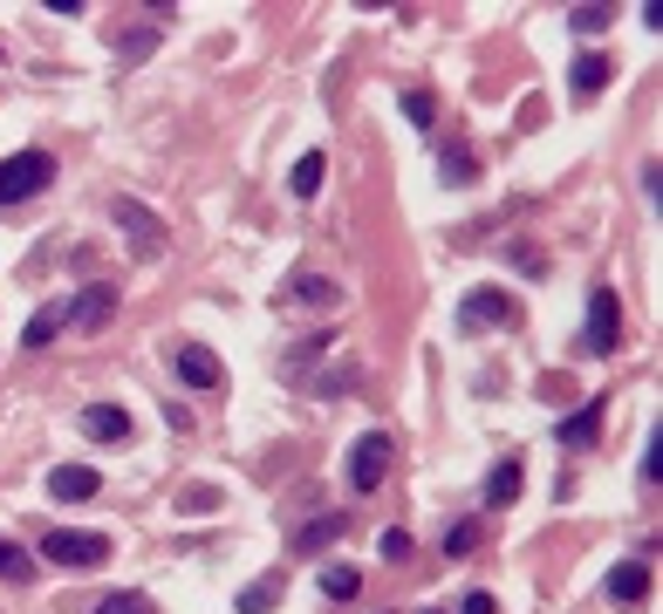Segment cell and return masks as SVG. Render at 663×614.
Listing matches in <instances>:
<instances>
[{"label": "cell", "instance_id": "9a60e30c", "mask_svg": "<svg viewBox=\"0 0 663 614\" xmlns=\"http://www.w3.org/2000/svg\"><path fill=\"white\" fill-rule=\"evenodd\" d=\"M342 532H349V519H342V512H322V519H308V525L294 532V553H322V547L342 540Z\"/></svg>", "mask_w": 663, "mask_h": 614}, {"label": "cell", "instance_id": "30bf717a", "mask_svg": "<svg viewBox=\"0 0 663 614\" xmlns=\"http://www.w3.org/2000/svg\"><path fill=\"white\" fill-rule=\"evenodd\" d=\"M75 424H83L90 444H124V437H131V409H116V403H90Z\"/></svg>", "mask_w": 663, "mask_h": 614}, {"label": "cell", "instance_id": "5b68a950", "mask_svg": "<svg viewBox=\"0 0 663 614\" xmlns=\"http://www.w3.org/2000/svg\"><path fill=\"white\" fill-rule=\"evenodd\" d=\"M110 219L131 232V253H137V260L158 253V232H165V226H158V212H144L137 198H110Z\"/></svg>", "mask_w": 663, "mask_h": 614}, {"label": "cell", "instance_id": "7402d4cb", "mask_svg": "<svg viewBox=\"0 0 663 614\" xmlns=\"http://www.w3.org/2000/svg\"><path fill=\"white\" fill-rule=\"evenodd\" d=\"M356 587H363L356 566H322V601H356Z\"/></svg>", "mask_w": 663, "mask_h": 614}, {"label": "cell", "instance_id": "5bb4252c", "mask_svg": "<svg viewBox=\"0 0 663 614\" xmlns=\"http://www.w3.org/2000/svg\"><path fill=\"white\" fill-rule=\"evenodd\" d=\"M602 82H609V55H595V49H581V55L568 62V90H574V96H595V90H602Z\"/></svg>", "mask_w": 663, "mask_h": 614}, {"label": "cell", "instance_id": "52a82bcc", "mask_svg": "<svg viewBox=\"0 0 663 614\" xmlns=\"http://www.w3.org/2000/svg\"><path fill=\"white\" fill-rule=\"evenodd\" d=\"M499 321H514V301H506L499 287H473L465 308H458V327L473 335V327H499Z\"/></svg>", "mask_w": 663, "mask_h": 614}, {"label": "cell", "instance_id": "ffe728a7", "mask_svg": "<svg viewBox=\"0 0 663 614\" xmlns=\"http://www.w3.org/2000/svg\"><path fill=\"white\" fill-rule=\"evenodd\" d=\"M281 594H288V581H281V573H267V581L240 587V601H232V607H240V614H267V607H281Z\"/></svg>", "mask_w": 663, "mask_h": 614}, {"label": "cell", "instance_id": "484cf974", "mask_svg": "<svg viewBox=\"0 0 663 614\" xmlns=\"http://www.w3.org/2000/svg\"><path fill=\"white\" fill-rule=\"evenodd\" d=\"M404 116L417 123V131H438V123H432L438 110H432V96H424V90H404Z\"/></svg>", "mask_w": 663, "mask_h": 614}, {"label": "cell", "instance_id": "8fae6325", "mask_svg": "<svg viewBox=\"0 0 663 614\" xmlns=\"http://www.w3.org/2000/svg\"><path fill=\"white\" fill-rule=\"evenodd\" d=\"M555 437H561L568 450H589V444L602 437V396H589V403H581V409H568V417L555 424Z\"/></svg>", "mask_w": 663, "mask_h": 614}, {"label": "cell", "instance_id": "ba28073f", "mask_svg": "<svg viewBox=\"0 0 663 614\" xmlns=\"http://www.w3.org/2000/svg\"><path fill=\"white\" fill-rule=\"evenodd\" d=\"M116 314V287L110 280H90L83 294H75V308H69V327H83V335H96V327Z\"/></svg>", "mask_w": 663, "mask_h": 614}, {"label": "cell", "instance_id": "277c9868", "mask_svg": "<svg viewBox=\"0 0 663 614\" xmlns=\"http://www.w3.org/2000/svg\"><path fill=\"white\" fill-rule=\"evenodd\" d=\"M383 471H390V437H383V430H363L356 450H349V485H356V491H376Z\"/></svg>", "mask_w": 663, "mask_h": 614}, {"label": "cell", "instance_id": "cb8c5ba5", "mask_svg": "<svg viewBox=\"0 0 663 614\" xmlns=\"http://www.w3.org/2000/svg\"><path fill=\"white\" fill-rule=\"evenodd\" d=\"M609 21H615V14H609V8H595V0H589V8H568V28H574V34H602Z\"/></svg>", "mask_w": 663, "mask_h": 614}, {"label": "cell", "instance_id": "44dd1931", "mask_svg": "<svg viewBox=\"0 0 663 614\" xmlns=\"http://www.w3.org/2000/svg\"><path fill=\"white\" fill-rule=\"evenodd\" d=\"M0 581L28 587V581H34V553H28V547H14V540H0Z\"/></svg>", "mask_w": 663, "mask_h": 614}, {"label": "cell", "instance_id": "83f0119b", "mask_svg": "<svg viewBox=\"0 0 663 614\" xmlns=\"http://www.w3.org/2000/svg\"><path fill=\"white\" fill-rule=\"evenodd\" d=\"M383 560H411V532L390 525V532H383Z\"/></svg>", "mask_w": 663, "mask_h": 614}, {"label": "cell", "instance_id": "7a4b0ae2", "mask_svg": "<svg viewBox=\"0 0 663 614\" xmlns=\"http://www.w3.org/2000/svg\"><path fill=\"white\" fill-rule=\"evenodd\" d=\"M55 178V157L49 150H14V157H0V205H21L34 191H49Z\"/></svg>", "mask_w": 663, "mask_h": 614}, {"label": "cell", "instance_id": "2e32d148", "mask_svg": "<svg viewBox=\"0 0 663 614\" xmlns=\"http://www.w3.org/2000/svg\"><path fill=\"white\" fill-rule=\"evenodd\" d=\"M62 327H69V308H34L28 327H21V348H49Z\"/></svg>", "mask_w": 663, "mask_h": 614}, {"label": "cell", "instance_id": "6da1fadb", "mask_svg": "<svg viewBox=\"0 0 663 614\" xmlns=\"http://www.w3.org/2000/svg\"><path fill=\"white\" fill-rule=\"evenodd\" d=\"M42 560H55L69 573H90V566L110 560V540H103V532H75V525H49L42 532Z\"/></svg>", "mask_w": 663, "mask_h": 614}, {"label": "cell", "instance_id": "ac0fdd59", "mask_svg": "<svg viewBox=\"0 0 663 614\" xmlns=\"http://www.w3.org/2000/svg\"><path fill=\"white\" fill-rule=\"evenodd\" d=\"M520 478H527L520 458H499L493 478H486V506H514V499H520Z\"/></svg>", "mask_w": 663, "mask_h": 614}, {"label": "cell", "instance_id": "e0dca14e", "mask_svg": "<svg viewBox=\"0 0 663 614\" xmlns=\"http://www.w3.org/2000/svg\"><path fill=\"white\" fill-rule=\"evenodd\" d=\"M322 171H329V157H322V150H301L294 171H288V191H294V198H315V191H322Z\"/></svg>", "mask_w": 663, "mask_h": 614}, {"label": "cell", "instance_id": "d6986e66", "mask_svg": "<svg viewBox=\"0 0 663 614\" xmlns=\"http://www.w3.org/2000/svg\"><path fill=\"white\" fill-rule=\"evenodd\" d=\"M438 178L445 185H473L479 178V157L465 150V144H438Z\"/></svg>", "mask_w": 663, "mask_h": 614}, {"label": "cell", "instance_id": "f1b7e54d", "mask_svg": "<svg viewBox=\"0 0 663 614\" xmlns=\"http://www.w3.org/2000/svg\"><path fill=\"white\" fill-rule=\"evenodd\" d=\"M213 506H219V491H206V485L185 491V512H213Z\"/></svg>", "mask_w": 663, "mask_h": 614}, {"label": "cell", "instance_id": "7c38bea8", "mask_svg": "<svg viewBox=\"0 0 663 614\" xmlns=\"http://www.w3.org/2000/svg\"><path fill=\"white\" fill-rule=\"evenodd\" d=\"M650 594V560H622L615 573H609V601H622V607H636Z\"/></svg>", "mask_w": 663, "mask_h": 614}, {"label": "cell", "instance_id": "4dcf8cb0", "mask_svg": "<svg viewBox=\"0 0 663 614\" xmlns=\"http://www.w3.org/2000/svg\"><path fill=\"white\" fill-rule=\"evenodd\" d=\"M643 198H650V205H663V171H656V164L643 171Z\"/></svg>", "mask_w": 663, "mask_h": 614}, {"label": "cell", "instance_id": "d4e9b609", "mask_svg": "<svg viewBox=\"0 0 663 614\" xmlns=\"http://www.w3.org/2000/svg\"><path fill=\"white\" fill-rule=\"evenodd\" d=\"M473 547H479V525H473V519H458V525L445 532V553H452V560H465Z\"/></svg>", "mask_w": 663, "mask_h": 614}, {"label": "cell", "instance_id": "4fadbf2b", "mask_svg": "<svg viewBox=\"0 0 663 614\" xmlns=\"http://www.w3.org/2000/svg\"><path fill=\"white\" fill-rule=\"evenodd\" d=\"M342 301V287L329 280V273H301L294 287H288V308H335Z\"/></svg>", "mask_w": 663, "mask_h": 614}, {"label": "cell", "instance_id": "1f68e13d", "mask_svg": "<svg viewBox=\"0 0 663 614\" xmlns=\"http://www.w3.org/2000/svg\"><path fill=\"white\" fill-rule=\"evenodd\" d=\"M432 614H438V607H432Z\"/></svg>", "mask_w": 663, "mask_h": 614}, {"label": "cell", "instance_id": "8992f818", "mask_svg": "<svg viewBox=\"0 0 663 614\" xmlns=\"http://www.w3.org/2000/svg\"><path fill=\"white\" fill-rule=\"evenodd\" d=\"M178 383L185 389H226V368H219V355L213 348H199V342H178Z\"/></svg>", "mask_w": 663, "mask_h": 614}, {"label": "cell", "instance_id": "3957f363", "mask_svg": "<svg viewBox=\"0 0 663 614\" xmlns=\"http://www.w3.org/2000/svg\"><path fill=\"white\" fill-rule=\"evenodd\" d=\"M581 348H589V355H615V348H622V301H615V287H595V294H589V327H581Z\"/></svg>", "mask_w": 663, "mask_h": 614}, {"label": "cell", "instance_id": "f546056e", "mask_svg": "<svg viewBox=\"0 0 663 614\" xmlns=\"http://www.w3.org/2000/svg\"><path fill=\"white\" fill-rule=\"evenodd\" d=\"M458 614H499V601H493V594H465V607H458Z\"/></svg>", "mask_w": 663, "mask_h": 614}, {"label": "cell", "instance_id": "4316f807", "mask_svg": "<svg viewBox=\"0 0 663 614\" xmlns=\"http://www.w3.org/2000/svg\"><path fill=\"white\" fill-rule=\"evenodd\" d=\"M643 478H650V485L663 478V424H656V430H650V444H643Z\"/></svg>", "mask_w": 663, "mask_h": 614}, {"label": "cell", "instance_id": "603a6c76", "mask_svg": "<svg viewBox=\"0 0 663 614\" xmlns=\"http://www.w3.org/2000/svg\"><path fill=\"white\" fill-rule=\"evenodd\" d=\"M96 614H158V601L137 594V587H124V594H103V601H96Z\"/></svg>", "mask_w": 663, "mask_h": 614}, {"label": "cell", "instance_id": "9c48e42d", "mask_svg": "<svg viewBox=\"0 0 663 614\" xmlns=\"http://www.w3.org/2000/svg\"><path fill=\"white\" fill-rule=\"evenodd\" d=\"M96 491H103L96 465H55L49 471V499H62V506H83V499H96Z\"/></svg>", "mask_w": 663, "mask_h": 614}]
</instances>
